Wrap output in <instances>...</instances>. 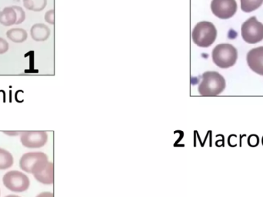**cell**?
Instances as JSON below:
<instances>
[{"mask_svg": "<svg viewBox=\"0 0 263 197\" xmlns=\"http://www.w3.org/2000/svg\"><path fill=\"white\" fill-rule=\"evenodd\" d=\"M247 63L256 74L263 76V46L249 51L247 55Z\"/></svg>", "mask_w": 263, "mask_h": 197, "instance_id": "cell-9", "label": "cell"}, {"mask_svg": "<svg viewBox=\"0 0 263 197\" xmlns=\"http://www.w3.org/2000/svg\"><path fill=\"white\" fill-rule=\"evenodd\" d=\"M241 9L245 13H252L263 5V0H240Z\"/></svg>", "mask_w": 263, "mask_h": 197, "instance_id": "cell-16", "label": "cell"}, {"mask_svg": "<svg viewBox=\"0 0 263 197\" xmlns=\"http://www.w3.org/2000/svg\"><path fill=\"white\" fill-rule=\"evenodd\" d=\"M49 162V158L44 153H27L20 158V167L25 172L34 174L44 169Z\"/></svg>", "mask_w": 263, "mask_h": 197, "instance_id": "cell-4", "label": "cell"}, {"mask_svg": "<svg viewBox=\"0 0 263 197\" xmlns=\"http://www.w3.org/2000/svg\"><path fill=\"white\" fill-rule=\"evenodd\" d=\"M33 176L42 184L52 185L54 181L53 163L49 162L44 169L33 174Z\"/></svg>", "mask_w": 263, "mask_h": 197, "instance_id": "cell-10", "label": "cell"}, {"mask_svg": "<svg viewBox=\"0 0 263 197\" xmlns=\"http://www.w3.org/2000/svg\"><path fill=\"white\" fill-rule=\"evenodd\" d=\"M2 181L4 186L8 190L15 193L26 191L30 186V180L27 175L17 170H12L6 173L4 175Z\"/></svg>", "mask_w": 263, "mask_h": 197, "instance_id": "cell-5", "label": "cell"}, {"mask_svg": "<svg viewBox=\"0 0 263 197\" xmlns=\"http://www.w3.org/2000/svg\"><path fill=\"white\" fill-rule=\"evenodd\" d=\"M241 36L248 44L260 42L263 40V24L256 17H250L241 26Z\"/></svg>", "mask_w": 263, "mask_h": 197, "instance_id": "cell-6", "label": "cell"}, {"mask_svg": "<svg viewBox=\"0 0 263 197\" xmlns=\"http://www.w3.org/2000/svg\"><path fill=\"white\" fill-rule=\"evenodd\" d=\"M17 13L12 6L6 7L0 12V24L4 26H11L17 22Z\"/></svg>", "mask_w": 263, "mask_h": 197, "instance_id": "cell-12", "label": "cell"}, {"mask_svg": "<svg viewBox=\"0 0 263 197\" xmlns=\"http://www.w3.org/2000/svg\"><path fill=\"white\" fill-rule=\"evenodd\" d=\"M6 36L12 42L17 43V44L25 42L28 38L27 32L25 29H20V28L9 29L6 33Z\"/></svg>", "mask_w": 263, "mask_h": 197, "instance_id": "cell-13", "label": "cell"}, {"mask_svg": "<svg viewBox=\"0 0 263 197\" xmlns=\"http://www.w3.org/2000/svg\"><path fill=\"white\" fill-rule=\"evenodd\" d=\"M0 195H1V192H0Z\"/></svg>", "mask_w": 263, "mask_h": 197, "instance_id": "cell-23", "label": "cell"}, {"mask_svg": "<svg viewBox=\"0 0 263 197\" xmlns=\"http://www.w3.org/2000/svg\"><path fill=\"white\" fill-rule=\"evenodd\" d=\"M36 197H54L52 192H43L36 196Z\"/></svg>", "mask_w": 263, "mask_h": 197, "instance_id": "cell-21", "label": "cell"}, {"mask_svg": "<svg viewBox=\"0 0 263 197\" xmlns=\"http://www.w3.org/2000/svg\"><path fill=\"white\" fill-rule=\"evenodd\" d=\"M214 64L221 69H228L236 64L238 53L233 45L222 44L217 45L212 53Z\"/></svg>", "mask_w": 263, "mask_h": 197, "instance_id": "cell-3", "label": "cell"}, {"mask_svg": "<svg viewBox=\"0 0 263 197\" xmlns=\"http://www.w3.org/2000/svg\"><path fill=\"white\" fill-rule=\"evenodd\" d=\"M6 197H20V196L17 195H8Z\"/></svg>", "mask_w": 263, "mask_h": 197, "instance_id": "cell-22", "label": "cell"}, {"mask_svg": "<svg viewBox=\"0 0 263 197\" xmlns=\"http://www.w3.org/2000/svg\"><path fill=\"white\" fill-rule=\"evenodd\" d=\"M48 134L44 131H25L20 135V142L24 147L38 149L44 147L48 142Z\"/></svg>", "mask_w": 263, "mask_h": 197, "instance_id": "cell-8", "label": "cell"}, {"mask_svg": "<svg viewBox=\"0 0 263 197\" xmlns=\"http://www.w3.org/2000/svg\"><path fill=\"white\" fill-rule=\"evenodd\" d=\"M51 31L47 25L44 24H35L32 26L30 30L31 37L35 41L40 42L45 41L49 39L50 36Z\"/></svg>", "mask_w": 263, "mask_h": 197, "instance_id": "cell-11", "label": "cell"}, {"mask_svg": "<svg viewBox=\"0 0 263 197\" xmlns=\"http://www.w3.org/2000/svg\"><path fill=\"white\" fill-rule=\"evenodd\" d=\"M3 133L9 136H20L22 132H20V131H4Z\"/></svg>", "mask_w": 263, "mask_h": 197, "instance_id": "cell-20", "label": "cell"}, {"mask_svg": "<svg viewBox=\"0 0 263 197\" xmlns=\"http://www.w3.org/2000/svg\"><path fill=\"white\" fill-rule=\"evenodd\" d=\"M45 20L50 25H54V10L53 9H51L45 13Z\"/></svg>", "mask_w": 263, "mask_h": 197, "instance_id": "cell-19", "label": "cell"}, {"mask_svg": "<svg viewBox=\"0 0 263 197\" xmlns=\"http://www.w3.org/2000/svg\"><path fill=\"white\" fill-rule=\"evenodd\" d=\"M212 13L219 19L227 20L234 16L237 10L236 0H213Z\"/></svg>", "mask_w": 263, "mask_h": 197, "instance_id": "cell-7", "label": "cell"}, {"mask_svg": "<svg viewBox=\"0 0 263 197\" xmlns=\"http://www.w3.org/2000/svg\"><path fill=\"white\" fill-rule=\"evenodd\" d=\"M217 31L215 25L208 21H202L196 25L192 32V39L199 47H209L217 39Z\"/></svg>", "mask_w": 263, "mask_h": 197, "instance_id": "cell-2", "label": "cell"}, {"mask_svg": "<svg viewBox=\"0 0 263 197\" xmlns=\"http://www.w3.org/2000/svg\"><path fill=\"white\" fill-rule=\"evenodd\" d=\"M23 6L30 11H43L46 7L47 0H23Z\"/></svg>", "mask_w": 263, "mask_h": 197, "instance_id": "cell-15", "label": "cell"}, {"mask_svg": "<svg viewBox=\"0 0 263 197\" xmlns=\"http://www.w3.org/2000/svg\"><path fill=\"white\" fill-rule=\"evenodd\" d=\"M12 7L15 9V11L17 13V20L15 25H20V24L22 23L25 20V13L24 9L20 6H13Z\"/></svg>", "mask_w": 263, "mask_h": 197, "instance_id": "cell-17", "label": "cell"}, {"mask_svg": "<svg viewBox=\"0 0 263 197\" xmlns=\"http://www.w3.org/2000/svg\"><path fill=\"white\" fill-rule=\"evenodd\" d=\"M9 50V43L5 39L0 37V55L5 54Z\"/></svg>", "mask_w": 263, "mask_h": 197, "instance_id": "cell-18", "label": "cell"}, {"mask_svg": "<svg viewBox=\"0 0 263 197\" xmlns=\"http://www.w3.org/2000/svg\"><path fill=\"white\" fill-rule=\"evenodd\" d=\"M13 156L8 150L0 148V170H7L13 165Z\"/></svg>", "mask_w": 263, "mask_h": 197, "instance_id": "cell-14", "label": "cell"}, {"mask_svg": "<svg viewBox=\"0 0 263 197\" xmlns=\"http://www.w3.org/2000/svg\"><path fill=\"white\" fill-rule=\"evenodd\" d=\"M226 87L225 78L217 72H206L198 87L201 96H216L221 94Z\"/></svg>", "mask_w": 263, "mask_h": 197, "instance_id": "cell-1", "label": "cell"}]
</instances>
